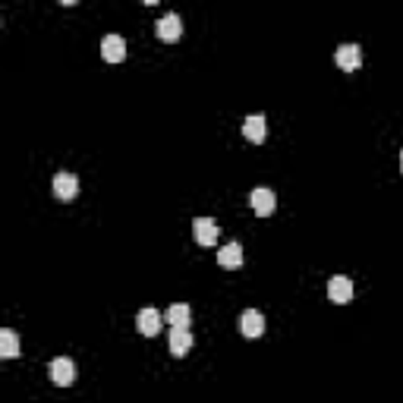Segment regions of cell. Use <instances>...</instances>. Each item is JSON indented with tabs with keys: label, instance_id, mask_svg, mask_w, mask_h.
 <instances>
[{
	"label": "cell",
	"instance_id": "1",
	"mask_svg": "<svg viewBox=\"0 0 403 403\" xmlns=\"http://www.w3.org/2000/svg\"><path fill=\"white\" fill-rule=\"evenodd\" d=\"M47 372H51V381L60 384V388H67V384L76 381V366H73V359H67V356L54 359L51 366H47Z\"/></svg>",
	"mask_w": 403,
	"mask_h": 403
},
{
	"label": "cell",
	"instance_id": "2",
	"mask_svg": "<svg viewBox=\"0 0 403 403\" xmlns=\"http://www.w3.org/2000/svg\"><path fill=\"white\" fill-rule=\"evenodd\" d=\"M76 193H79V177L60 171L57 177H54V195H57L60 202H69V199H76Z\"/></svg>",
	"mask_w": 403,
	"mask_h": 403
},
{
	"label": "cell",
	"instance_id": "3",
	"mask_svg": "<svg viewBox=\"0 0 403 403\" xmlns=\"http://www.w3.org/2000/svg\"><path fill=\"white\" fill-rule=\"evenodd\" d=\"M193 233L199 246H215L217 243V224L215 217H195L193 221Z\"/></svg>",
	"mask_w": 403,
	"mask_h": 403
},
{
	"label": "cell",
	"instance_id": "4",
	"mask_svg": "<svg viewBox=\"0 0 403 403\" xmlns=\"http://www.w3.org/2000/svg\"><path fill=\"white\" fill-rule=\"evenodd\" d=\"M328 296L331 303H337V306H344V303H350L353 299V281L344 274H337L328 281Z\"/></svg>",
	"mask_w": 403,
	"mask_h": 403
},
{
	"label": "cell",
	"instance_id": "5",
	"mask_svg": "<svg viewBox=\"0 0 403 403\" xmlns=\"http://www.w3.org/2000/svg\"><path fill=\"white\" fill-rule=\"evenodd\" d=\"M334 57H337V67L347 69V73H353V69L362 67V47L359 45H340Z\"/></svg>",
	"mask_w": 403,
	"mask_h": 403
},
{
	"label": "cell",
	"instance_id": "6",
	"mask_svg": "<svg viewBox=\"0 0 403 403\" xmlns=\"http://www.w3.org/2000/svg\"><path fill=\"white\" fill-rule=\"evenodd\" d=\"M249 205H252V211L259 217H268L271 211H274V193H271V189H265V186H259V189H252V193H249Z\"/></svg>",
	"mask_w": 403,
	"mask_h": 403
},
{
	"label": "cell",
	"instance_id": "7",
	"mask_svg": "<svg viewBox=\"0 0 403 403\" xmlns=\"http://www.w3.org/2000/svg\"><path fill=\"white\" fill-rule=\"evenodd\" d=\"M179 35H183V19L177 13H167L157 19V38L161 41H177Z\"/></svg>",
	"mask_w": 403,
	"mask_h": 403
},
{
	"label": "cell",
	"instance_id": "8",
	"mask_svg": "<svg viewBox=\"0 0 403 403\" xmlns=\"http://www.w3.org/2000/svg\"><path fill=\"white\" fill-rule=\"evenodd\" d=\"M101 57H105L107 63H120V60L127 57V41L120 35H107L105 41H101Z\"/></svg>",
	"mask_w": 403,
	"mask_h": 403
},
{
	"label": "cell",
	"instance_id": "9",
	"mask_svg": "<svg viewBox=\"0 0 403 403\" xmlns=\"http://www.w3.org/2000/svg\"><path fill=\"white\" fill-rule=\"evenodd\" d=\"M239 331L246 337H261L265 334V315L255 312V309H246L243 318H239Z\"/></svg>",
	"mask_w": 403,
	"mask_h": 403
},
{
	"label": "cell",
	"instance_id": "10",
	"mask_svg": "<svg viewBox=\"0 0 403 403\" xmlns=\"http://www.w3.org/2000/svg\"><path fill=\"white\" fill-rule=\"evenodd\" d=\"M135 325H139V331H142L145 337H155L157 331H161V312H157V309H142L139 318H135Z\"/></svg>",
	"mask_w": 403,
	"mask_h": 403
},
{
	"label": "cell",
	"instance_id": "11",
	"mask_svg": "<svg viewBox=\"0 0 403 403\" xmlns=\"http://www.w3.org/2000/svg\"><path fill=\"white\" fill-rule=\"evenodd\" d=\"M189 347H193V334H189V328H171V353L173 356H186Z\"/></svg>",
	"mask_w": 403,
	"mask_h": 403
},
{
	"label": "cell",
	"instance_id": "12",
	"mask_svg": "<svg viewBox=\"0 0 403 403\" xmlns=\"http://www.w3.org/2000/svg\"><path fill=\"white\" fill-rule=\"evenodd\" d=\"M243 135H246L249 142H265V117L252 113V117L243 120Z\"/></svg>",
	"mask_w": 403,
	"mask_h": 403
},
{
	"label": "cell",
	"instance_id": "13",
	"mask_svg": "<svg viewBox=\"0 0 403 403\" xmlns=\"http://www.w3.org/2000/svg\"><path fill=\"white\" fill-rule=\"evenodd\" d=\"M164 318L171 321V328H189V318H193V309L186 303H173L164 312Z\"/></svg>",
	"mask_w": 403,
	"mask_h": 403
},
{
	"label": "cell",
	"instance_id": "14",
	"mask_svg": "<svg viewBox=\"0 0 403 403\" xmlns=\"http://www.w3.org/2000/svg\"><path fill=\"white\" fill-rule=\"evenodd\" d=\"M217 261H221V268H239V265H243V246H239V243H227V246L217 252Z\"/></svg>",
	"mask_w": 403,
	"mask_h": 403
},
{
	"label": "cell",
	"instance_id": "15",
	"mask_svg": "<svg viewBox=\"0 0 403 403\" xmlns=\"http://www.w3.org/2000/svg\"><path fill=\"white\" fill-rule=\"evenodd\" d=\"M0 356L3 359L19 356V337H16L13 331H0Z\"/></svg>",
	"mask_w": 403,
	"mask_h": 403
},
{
	"label": "cell",
	"instance_id": "16",
	"mask_svg": "<svg viewBox=\"0 0 403 403\" xmlns=\"http://www.w3.org/2000/svg\"><path fill=\"white\" fill-rule=\"evenodd\" d=\"M400 171H403V151H400Z\"/></svg>",
	"mask_w": 403,
	"mask_h": 403
}]
</instances>
